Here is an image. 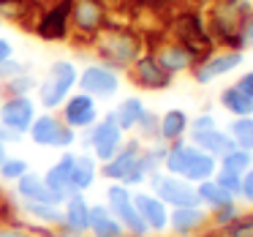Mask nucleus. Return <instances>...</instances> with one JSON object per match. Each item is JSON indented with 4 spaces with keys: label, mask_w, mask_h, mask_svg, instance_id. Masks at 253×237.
Masks as SVG:
<instances>
[{
    "label": "nucleus",
    "mask_w": 253,
    "mask_h": 237,
    "mask_svg": "<svg viewBox=\"0 0 253 237\" xmlns=\"http://www.w3.org/2000/svg\"><path fill=\"white\" fill-rule=\"evenodd\" d=\"M95 60L104 66L115 68V71H128L139 57L144 55V39L133 28L126 25H106L93 41H90Z\"/></svg>",
    "instance_id": "1"
},
{
    "label": "nucleus",
    "mask_w": 253,
    "mask_h": 237,
    "mask_svg": "<svg viewBox=\"0 0 253 237\" xmlns=\"http://www.w3.org/2000/svg\"><path fill=\"white\" fill-rule=\"evenodd\" d=\"M79 82V66L68 57H57L46 66L44 77H39V88H36L33 98L39 101V109L44 112H57L63 101L77 90Z\"/></svg>",
    "instance_id": "2"
},
{
    "label": "nucleus",
    "mask_w": 253,
    "mask_h": 237,
    "mask_svg": "<svg viewBox=\"0 0 253 237\" xmlns=\"http://www.w3.org/2000/svg\"><path fill=\"white\" fill-rule=\"evenodd\" d=\"M25 139H28L33 147L55 150V153L79 147V134L74 131V128H68L66 123L60 120L57 112H44V109L36 115V120H33V126H30V131Z\"/></svg>",
    "instance_id": "3"
},
{
    "label": "nucleus",
    "mask_w": 253,
    "mask_h": 237,
    "mask_svg": "<svg viewBox=\"0 0 253 237\" xmlns=\"http://www.w3.org/2000/svg\"><path fill=\"white\" fill-rule=\"evenodd\" d=\"M71 0H49L44 8L36 11L30 22V33L46 44H63L71 39Z\"/></svg>",
    "instance_id": "4"
},
{
    "label": "nucleus",
    "mask_w": 253,
    "mask_h": 237,
    "mask_svg": "<svg viewBox=\"0 0 253 237\" xmlns=\"http://www.w3.org/2000/svg\"><path fill=\"white\" fill-rule=\"evenodd\" d=\"M104 204L120 221L126 237H150V229L144 226L142 215L133 204V188L123 186V183H109L104 188Z\"/></svg>",
    "instance_id": "5"
},
{
    "label": "nucleus",
    "mask_w": 253,
    "mask_h": 237,
    "mask_svg": "<svg viewBox=\"0 0 253 237\" xmlns=\"http://www.w3.org/2000/svg\"><path fill=\"white\" fill-rule=\"evenodd\" d=\"M123 142H126V134L117 128V123L112 120L109 112H106V115H101V120H95L87 131L79 134V147L87 150V153L93 155L98 164L109 161L112 155L123 147Z\"/></svg>",
    "instance_id": "6"
},
{
    "label": "nucleus",
    "mask_w": 253,
    "mask_h": 237,
    "mask_svg": "<svg viewBox=\"0 0 253 237\" xmlns=\"http://www.w3.org/2000/svg\"><path fill=\"white\" fill-rule=\"evenodd\" d=\"M71 39L79 44H90L109 25L106 0H71Z\"/></svg>",
    "instance_id": "7"
},
{
    "label": "nucleus",
    "mask_w": 253,
    "mask_h": 237,
    "mask_svg": "<svg viewBox=\"0 0 253 237\" xmlns=\"http://www.w3.org/2000/svg\"><path fill=\"white\" fill-rule=\"evenodd\" d=\"M120 71L104 66L98 60H90L79 68V82L77 90L93 95L95 101H112L117 93H120Z\"/></svg>",
    "instance_id": "8"
},
{
    "label": "nucleus",
    "mask_w": 253,
    "mask_h": 237,
    "mask_svg": "<svg viewBox=\"0 0 253 237\" xmlns=\"http://www.w3.org/2000/svg\"><path fill=\"white\" fill-rule=\"evenodd\" d=\"M147 186H150V193H155L169 210L171 207H193V204H199L196 186L188 183V180H182V177H177V175H169V172H164V169L155 172V175L147 180Z\"/></svg>",
    "instance_id": "9"
},
{
    "label": "nucleus",
    "mask_w": 253,
    "mask_h": 237,
    "mask_svg": "<svg viewBox=\"0 0 253 237\" xmlns=\"http://www.w3.org/2000/svg\"><path fill=\"white\" fill-rule=\"evenodd\" d=\"M57 115H60V120L66 123L68 128H74L77 134H82V131H87L95 120H101L104 112H101V101H95L93 95L82 93V90H74V93L63 101V106L57 109Z\"/></svg>",
    "instance_id": "10"
},
{
    "label": "nucleus",
    "mask_w": 253,
    "mask_h": 237,
    "mask_svg": "<svg viewBox=\"0 0 253 237\" xmlns=\"http://www.w3.org/2000/svg\"><path fill=\"white\" fill-rule=\"evenodd\" d=\"M39 101L33 95H3L0 104V126L8 131H17L19 137H28L36 115H39Z\"/></svg>",
    "instance_id": "11"
},
{
    "label": "nucleus",
    "mask_w": 253,
    "mask_h": 237,
    "mask_svg": "<svg viewBox=\"0 0 253 237\" xmlns=\"http://www.w3.org/2000/svg\"><path fill=\"white\" fill-rule=\"evenodd\" d=\"M128 74H131V82L142 90H166L171 85V79H174L158 63V57H155L153 52H144V55L128 68Z\"/></svg>",
    "instance_id": "12"
},
{
    "label": "nucleus",
    "mask_w": 253,
    "mask_h": 237,
    "mask_svg": "<svg viewBox=\"0 0 253 237\" xmlns=\"http://www.w3.org/2000/svg\"><path fill=\"white\" fill-rule=\"evenodd\" d=\"M142 147L144 144L139 142V139H126L123 147L117 150L109 161L101 164V177H104L106 183H123L133 169H136L139 155H142Z\"/></svg>",
    "instance_id": "13"
},
{
    "label": "nucleus",
    "mask_w": 253,
    "mask_h": 237,
    "mask_svg": "<svg viewBox=\"0 0 253 237\" xmlns=\"http://www.w3.org/2000/svg\"><path fill=\"white\" fill-rule=\"evenodd\" d=\"M19 210H22V221L28 232H55L63 224V210L55 202H19Z\"/></svg>",
    "instance_id": "14"
},
{
    "label": "nucleus",
    "mask_w": 253,
    "mask_h": 237,
    "mask_svg": "<svg viewBox=\"0 0 253 237\" xmlns=\"http://www.w3.org/2000/svg\"><path fill=\"white\" fill-rule=\"evenodd\" d=\"M71 155H74V150H63V153H57V158L41 172L55 204H63V199L71 193Z\"/></svg>",
    "instance_id": "15"
},
{
    "label": "nucleus",
    "mask_w": 253,
    "mask_h": 237,
    "mask_svg": "<svg viewBox=\"0 0 253 237\" xmlns=\"http://www.w3.org/2000/svg\"><path fill=\"white\" fill-rule=\"evenodd\" d=\"M133 204H136V210H139V215H142L144 226L150 229V235H161V232L169 229V207H166L155 193L133 191Z\"/></svg>",
    "instance_id": "16"
},
{
    "label": "nucleus",
    "mask_w": 253,
    "mask_h": 237,
    "mask_svg": "<svg viewBox=\"0 0 253 237\" xmlns=\"http://www.w3.org/2000/svg\"><path fill=\"white\" fill-rule=\"evenodd\" d=\"M98 180H101V164L87 153V150L77 147L71 155V191L87 193Z\"/></svg>",
    "instance_id": "17"
},
{
    "label": "nucleus",
    "mask_w": 253,
    "mask_h": 237,
    "mask_svg": "<svg viewBox=\"0 0 253 237\" xmlns=\"http://www.w3.org/2000/svg\"><path fill=\"white\" fill-rule=\"evenodd\" d=\"M90 196L82 191H71L66 199H63L60 210H63V224L66 229L79 232V235H87V226H90Z\"/></svg>",
    "instance_id": "18"
},
{
    "label": "nucleus",
    "mask_w": 253,
    "mask_h": 237,
    "mask_svg": "<svg viewBox=\"0 0 253 237\" xmlns=\"http://www.w3.org/2000/svg\"><path fill=\"white\" fill-rule=\"evenodd\" d=\"M174 33H177V44H182L193 57L207 49V33H204L202 19L196 14H180L174 19Z\"/></svg>",
    "instance_id": "19"
},
{
    "label": "nucleus",
    "mask_w": 253,
    "mask_h": 237,
    "mask_svg": "<svg viewBox=\"0 0 253 237\" xmlns=\"http://www.w3.org/2000/svg\"><path fill=\"white\" fill-rule=\"evenodd\" d=\"M240 63H242L240 52H226V55L207 57V60H202L196 68H193V79H196L199 85H210L212 79H218V77H223V74L234 71Z\"/></svg>",
    "instance_id": "20"
},
{
    "label": "nucleus",
    "mask_w": 253,
    "mask_h": 237,
    "mask_svg": "<svg viewBox=\"0 0 253 237\" xmlns=\"http://www.w3.org/2000/svg\"><path fill=\"white\" fill-rule=\"evenodd\" d=\"M144 112H147V106H144V101L139 98V95H126V98H120L115 106H112L109 115H112V120L117 123V128H120L123 134H133Z\"/></svg>",
    "instance_id": "21"
},
{
    "label": "nucleus",
    "mask_w": 253,
    "mask_h": 237,
    "mask_svg": "<svg viewBox=\"0 0 253 237\" xmlns=\"http://www.w3.org/2000/svg\"><path fill=\"white\" fill-rule=\"evenodd\" d=\"M11 193L17 196V202H52V193L39 169H30L28 175L19 177L11 186Z\"/></svg>",
    "instance_id": "22"
},
{
    "label": "nucleus",
    "mask_w": 253,
    "mask_h": 237,
    "mask_svg": "<svg viewBox=\"0 0 253 237\" xmlns=\"http://www.w3.org/2000/svg\"><path fill=\"white\" fill-rule=\"evenodd\" d=\"M191 134V144L199 147L202 153H210L212 158H223L229 150H234V142L226 131H220L218 126L207 128V131H188Z\"/></svg>",
    "instance_id": "23"
},
{
    "label": "nucleus",
    "mask_w": 253,
    "mask_h": 237,
    "mask_svg": "<svg viewBox=\"0 0 253 237\" xmlns=\"http://www.w3.org/2000/svg\"><path fill=\"white\" fill-rule=\"evenodd\" d=\"M87 237H126L120 221L109 213V207H106L104 202H93V204H90Z\"/></svg>",
    "instance_id": "24"
},
{
    "label": "nucleus",
    "mask_w": 253,
    "mask_h": 237,
    "mask_svg": "<svg viewBox=\"0 0 253 237\" xmlns=\"http://www.w3.org/2000/svg\"><path fill=\"white\" fill-rule=\"evenodd\" d=\"M188 126H191V117L182 109H166L164 115H158V142L171 144L185 139Z\"/></svg>",
    "instance_id": "25"
},
{
    "label": "nucleus",
    "mask_w": 253,
    "mask_h": 237,
    "mask_svg": "<svg viewBox=\"0 0 253 237\" xmlns=\"http://www.w3.org/2000/svg\"><path fill=\"white\" fill-rule=\"evenodd\" d=\"M204 221H207V213L202 210V204H193V207H171L169 210V229L174 232V235H180V237L193 235Z\"/></svg>",
    "instance_id": "26"
},
{
    "label": "nucleus",
    "mask_w": 253,
    "mask_h": 237,
    "mask_svg": "<svg viewBox=\"0 0 253 237\" xmlns=\"http://www.w3.org/2000/svg\"><path fill=\"white\" fill-rule=\"evenodd\" d=\"M215 158L210 153H202L199 147H193L191 150V155H188V161H185V169H182V180H188V183H202V180H210V177L215 175Z\"/></svg>",
    "instance_id": "27"
},
{
    "label": "nucleus",
    "mask_w": 253,
    "mask_h": 237,
    "mask_svg": "<svg viewBox=\"0 0 253 237\" xmlns=\"http://www.w3.org/2000/svg\"><path fill=\"white\" fill-rule=\"evenodd\" d=\"M153 55L158 57V63L171 74V77L180 74V71H188V68L193 66V55L182 44H164L158 52H153Z\"/></svg>",
    "instance_id": "28"
},
{
    "label": "nucleus",
    "mask_w": 253,
    "mask_h": 237,
    "mask_svg": "<svg viewBox=\"0 0 253 237\" xmlns=\"http://www.w3.org/2000/svg\"><path fill=\"white\" fill-rule=\"evenodd\" d=\"M196 196H199V204H204V207H212V210L226 207V204L234 202V196H231L226 188H220L218 183L212 180V177H210V180L196 183Z\"/></svg>",
    "instance_id": "29"
},
{
    "label": "nucleus",
    "mask_w": 253,
    "mask_h": 237,
    "mask_svg": "<svg viewBox=\"0 0 253 237\" xmlns=\"http://www.w3.org/2000/svg\"><path fill=\"white\" fill-rule=\"evenodd\" d=\"M220 104H223V109L231 112L234 117H251L253 115V98H248L245 93H240L234 85L220 93Z\"/></svg>",
    "instance_id": "30"
},
{
    "label": "nucleus",
    "mask_w": 253,
    "mask_h": 237,
    "mask_svg": "<svg viewBox=\"0 0 253 237\" xmlns=\"http://www.w3.org/2000/svg\"><path fill=\"white\" fill-rule=\"evenodd\" d=\"M30 169H33V166H30V161L25 158V155L8 153L6 161L0 164V180L6 183V186H14V183H17L22 175H28Z\"/></svg>",
    "instance_id": "31"
},
{
    "label": "nucleus",
    "mask_w": 253,
    "mask_h": 237,
    "mask_svg": "<svg viewBox=\"0 0 253 237\" xmlns=\"http://www.w3.org/2000/svg\"><path fill=\"white\" fill-rule=\"evenodd\" d=\"M36 88H39V77H36L33 71L17 74V77H11L8 82L0 85L3 95H33V93H36Z\"/></svg>",
    "instance_id": "32"
},
{
    "label": "nucleus",
    "mask_w": 253,
    "mask_h": 237,
    "mask_svg": "<svg viewBox=\"0 0 253 237\" xmlns=\"http://www.w3.org/2000/svg\"><path fill=\"white\" fill-rule=\"evenodd\" d=\"M229 137L234 142V147L253 153V117H237L229 128Z\"/></svg>",
    "instance_id": "33"
},
{
    "label": "nucleus",
    "mask_w": 253,
    "mask_h": 237,
    "mask_svg": "<svg viewBox=\"0 0 253 237\" xmlns=\"http://www.w3.org/2000/svg\"><path fill=\"white\" fill-rule=\"evenodd\" d=\"M220 161H223V169H231V172H237V175H245V172L253 166L251 153H248V150H242V147L229 150V153H226Z\"/></svg>",
    "instance_id": "34"
},
{
    "label": "nucleus",
    "mask_w": 253,
    "mask_h": 237,
    "mask_svg": "<svg viewBox=\"0 0 253 237\" xmlns=\"http://www.w3.org/2000/svg\"><path fill=\"white\" fill-rule=\"evenodd\" d=\"M136 134H139V142L142 139H147V142H158V115L155 112H144L142 120H139L136 126Z\"/></svg>",
    "instance_id": "35"
},
{
    "label": "nucleus",
    "mask_w": 253,
    "mask_h": 237,
    "mask_svg": "<svg viewBox=\"0 0 253 237\" xmlns=\"http://www.w3.org/2000/svg\"><path fill=\"white\" fill-rule=\"evenodd\" d=\"M212 180L218 183L220 188H226L231 196H237V193H240V188H242V175H237V172H231V169H223V166H220V169L212 175Z\"/></svg>",
    "instance_id": "36"
},
{
    "label": "nucleus",
    "mask_w": 253,
    "mask_h": 237,
    "mask_svg": "<svg viewBox=\"0 0 253 237\" xmlns=\"http://www.w3.org/2000/svg\"><path fill=\"white\" fill-rule=\"evenodd\" d=\"M229 237H253V215H237L231 224H226Z\"/></svg>",
    "instance_id": "37"
},
{
    "label": "nucleus",
    "mask_w": 253,
    "mask_h": 237,
    "mask_svg": "<svg viewBox=\"0 0 253 237\" xmlns=\"http://www.w3.org/2000/svg\"><path fill=\"white\" fill-rule=\"evenodd\" d=\"M25 71H30V66L22 60V57H17L14 55L11 60H6L3 66H0V85L3 82H8L11 77H17V74H25Z\"/></svg>",
    "instance_id": "38"
},
{
    "label": "nucleus",
    "mask_w": 253,
    "mask_h": 237,
    "mask_svg": "<svg viewBox=\"0 0 253 237\" xmlns=\"http://www.w3.org/2000/svg\"><path fill=\"white\" fill-rule=\"evenodd\" d=\"M234 218H237V207H234V202L226 204V207H218V210H215V224H220V226L231 224Z\"/></svg>",
    "instance_id": "39"
},
{
    "label": "nucleus",
    "mask_w": 253,
    "mask_h": 237,
    "mask_svg": "<svg viewBox=\"0 0 253 237\" xmlns=\"http://www.w3.org/2000/svg\"><path fill=\"white\" fill-rule=\"evenodd\" d=\"M207 128H215V117L212 115H199L191 120L188 131H207Z\"/></svg>",
    "instance_id": "40"
},
{
    "label": "nucleus",
    "mask_w": 253,
    "mask_h": 237,
    "mask_svg": "<svg viewBox=\"0 0 253 237\" xmlns=\"http://www.w3.org/2000/svg\"><path fill=\"white\" fill-rule=\"evenodd\" d=\"M17 55V47H14L11 39H6V36H0V66L6 60H11V57Z\"/></svg>",
    "instance_id": "41"
},
{
    "label": "nucleus",
    "mask_w": 253,
    "mask_h": 237,
    "mask_svg": "<svg viewBox=\"0 0 253 237\" xmlns=\"http://www.w3.org/2000/svg\"><path fill=\"white\" fill-rule=\"evenodd\" d=\"M0 142H3L8 150H11V147H17L19 142H25V137H19L17 131H8V128H3V126H0Z\"/></svg>",
    "instance_id": "42"
},
{
    "label": "nucleus",
    "mask_w": 253,
    "mask_h": 237,
    "mask_svg": "<svg viewBox=\"0 0 253 237\" xmlns=\"http://www.w3.org/2000/svg\"><path fill=\"white\" fill-rule=\"evenodd\" d=\"M240 93H245L248 98H253V71H248V74H242L240 79H237V85H234Z\"/></svg>",
    "instance_id": "43"
},
{
    "label": "nucleus",
    "mask_w": 253,
    "mask_h": 237,
    "mask_svg": "<svg viewBox=\"0 0 253 237\" xmlns=\"http://www.w3.org/2000/svg\"><path fill=\"white\" fill-rule=\"evenodd\" d=\"M240 193H242V196H245L248 202L253 204V166L245 172V177H242V188H240Z\"/></svg>",
    "instance_id": "44"
},
{
    "label": "nucleus",
    "mask_w": 253,
    "mask_h": 237,
    "mask_svg": "<svg viewBox=\"0 0 253 237\" xmlns=\"http://www.w3.org/2000/svg\"><path fill=\"white\" fill-rule=\"evenodd\" d=\"M0 237H33L22 226H0Z\"/></svg>",
    "instance_id": "45"
},
{
    "label": "nucleus",
    "mask_w": 253,
    "mask_h": 237,
    "mask_svg": "<svg viewBox=\"0 0 253 237\" xmlns=\"http://www.w3.org/2000/svg\"><path fill=\"white\" fill-rule=\"evenodd\" d=\"M245 39H248V41H253V17H251V22L245 25Z\"/></svg>",
    "instance_id": "46"
},
{
    "label": "nucleus",
    "mask_w": 253,
    "mask_h": 237,
    "mask_svg": "<svg viewBox=\"0 0 253 237\" xmlns=\"http://www.w3.org/2000/svg\"><path fill=\"white\" fill-rule=\"evenodd\" d=\"M8 153H11V150H8L6 144L0 142V164H3V161H6V155H8Z\"/></svg>",
    "instance_id": "47"
},
{
    "label": "nucleus",
    "mask_w": 253,
    "mask_h": 237,
    "mask_svg": "<svg viewBox=\"0 0 253 237\" xmlns=\"http://www.w3.org/2000/svg\"><path fill=\"white\" fill-rule=\"evenodd\" d=\"M0 104H3V90H0Z\"/></svg>",
    "instance_id": "48"
},
{
    "label": "nucleus",
    "mask_w": 253,
    "mask_h": 237,
    "mask_svg": "<svg viewBox=\"0 0 253 237\" xmlns=\"http://www.w3.org/2000/svg\"><path fill=\"white\" fill-rule=\"evenodd\" d=\"M46 237H55V235H46Z\"/></svg>",
    "instance_id": "49"
}]
</instances>
